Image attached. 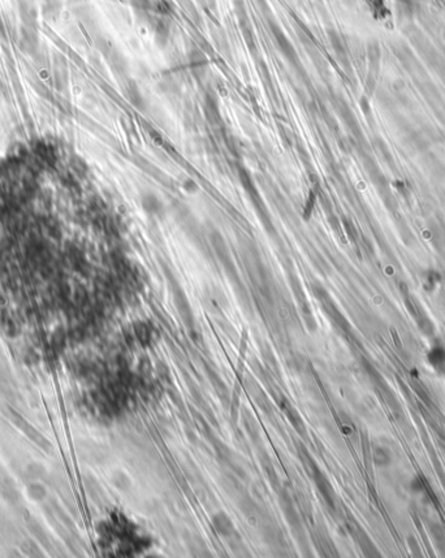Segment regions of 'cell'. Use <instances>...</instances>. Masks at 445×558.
<instances>
[{
	"instance_id": "obj_3",
	"label": "cell",
	"mask_w": 445,
	"mask_h": 558,
	"mask_svg": "<svg viewBox=\"0 0 445 558\" xmlns=\"http://www.w3.org/2000/svg\"><path fill=\"white\" fill-rule=\"evenodd\" d=\"M156 8H158L159 12H162V13L170 12V5L167 4L166 1H163V0H160V1H156Z\"/></svg>"
},
{
	"instance_id": "obj_4",
	"label": "cell",
	"mask_w": 445,
	"mask_h": 558,
	"mask_svg": "<svg viewBox=\"0 0 445 558\" xmlns=\"http://www.w3.org/2000/svg\"><path fill=\"white\" fill-rule=\"evenodd\" d=\"M312 203H314V196H312V193L310 194V198H308V206H306V208H305V216H310V212H311L312 210Z\"/></svg>"
},
{
	"instance_id": "obj_5",
	"label": "cell",
	"mask_w": 445,
	"mask_h": 558,
	"mask_svg": "<svg viewBox=\"0 0 445 558\" xmlns=\"http://www.w3.org/2000/svg\"><path fill=\"white\" fill-rule=\"evenodd\" d=\"M184 188L187 189L188 192H195V190H197V185H195L194 181L189 180V181H187V183L184 185Z\"/></svg>"
},
{
	"instance_id": "obj_1",
	"label": "cell",
	"mask_w": 445,
	"mask_h": 558,
	"mask_svg": "<svg viewBox=\"0 0 445 558\" xmlns=\"http://www.w3.org/2000/svg\"><path fill=\"white\" fill-rule=\"evenodd\" d=\"M141 203L143 210L151 215H158L159 212L162 211V202L154 194H146L142 197Z\"/></svg>"
},
{
	"instance_id": "obj_6",
	"label": "cell",
	"mask_w": 445,
	"mask_h": 558,
	"mask_svg": "<svg viewBox=\"0 0 445 558\" xmlns=\"http://www.w3.org/2000/svg\"><path fill=\"white\" fill-rule=\"evenodd\" d=\"M443 38H444V39H445V30H444V33H443Z\"/></svg>"
},
{
	"instance_id": "obj_2",
	"label": "cell",
	"mask_w": 445,
	"mask_h": 558,
	"mask_svg": "<svg viewBox=\"0 0 445 558\" xmlns=\"http://www.w3.org/2000/svg\"><path fill=\"white\" fill-rule=\"evenodd\" d=\"M129 97H130V99H132V102H133L136 106L137 107L142 106L143 99H142L141 93H139V90L137 89V86H133L132 89H129Z\"/></svg>"
}]
</instances>
